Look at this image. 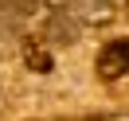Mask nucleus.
<instances>
[{
  "label": "nucleus",
  "mask_w": 129,
  "mask_h": 121,
  "mask_svg": "<svg viewBox=\"0 0 129 121\" xmlns=\"http://www.w3.org/2000/svg\"><path fill=\"white\" fill-rule=\"evenodd\" d=\"M78 31H82V20L71 16L67 8H55L47 20H43V35H47L51 43H59V47H63V43H74Z\"/></svg>",
  "instance_id": "obj_2"
},
{
  "label": "nucleus",
  "mask_w": 129,
  "mask_h": 121,
  "mask_svg": "<svg viewBox=\"0 0 129 121\" xmlns=\"http://www.w3.org/2000/svg\"><path fill=\"white\" fill-rule=\"evenodd\" d=\"M24 59H27L31 70H51V55H47V51H39L35 43H27V47H24Z\"/></svg>",
  "instance_id": "obj_3"
},
{
  "label": "nucleus",
  "mask_w": 129,
  "mask_h": 121,
  "mask_svg": "<svg viewBox=\"0 0 129 121\" xmlns=\"http://www.w3.org/2000/svg\"><path fill=\"white\" fill-rule=\"evenodd\" d=\"M98 74L102 78H129V39H113L98 55Z\"/></svg>",
  "instance_id": "obj_1"
}]
</instances>
